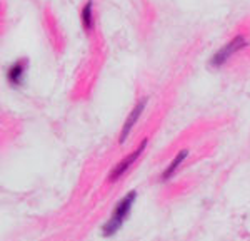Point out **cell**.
<instances>
[{
	"instance_id": "cell-5",
	"label": "cell",
	"mask_w": 250,
	"mask_h": 241,
	"mask_svg": "<svg viewBox=\"0 0 250 241\" xmlns=\"http://www.w3.org/2000/svg\"><path fill=\"white\" fill-rule=\"evenodd\" d=\"M27 64H29L27 59H20L9 67V71H7V80H9L12 86H19V84L22 82L23 74H25V69H27Z\"/></svg>"
},
{
	"instance_id": "cell-7",
	"label": "cell",
	"mask_w": 250,
	"mask_h": 241,
	"mask_svg": "<svg viewBox=\"0 0 250 241\" xmlns=\"http://www.w3.org/2000/svg\"><path fill=\"white\" fill-rule=\"evenodd\" d=\"M80 20H82L83 29H85L87 32H90L92 27H94V2H92V0H87L85 5L82 7Z\"/></svg>"
},
{
	"instance_id": "cell-6",
	"label": "cell",
	"mask_w": 250,
	"mask_h": 241,
	"mask_svg": "<svg viewBox=\"0 0 250 241\" xmlns=\"http://www.w3.org/2000/svg\"><path fill=\"white\" fill-rule=\"evenodd\" d=\"M187 156H188V149H182V151H180L179 154H177L175 158L172 159V163L168 164V168H167V169L164 171V174H162V178H160V179H162V181L170 179L172 176L177 172V169H179V168L182 166V163H184V161L187 159Z\"/></svg>"
},
{
	"instance_id": "cell-4",
	"label": "cell",
	"mask_w": 250,
	"mask_h": 241,
	"mask_svg": "<svg viewBox=\"0 0 250 241\" xmlns=\"http://www.w3.org/2000/svg\"><path fill=\"white\" fill-rule=\"evenodd\" d=\"M145 106H147V97L140 100L139 104L132 109V112L128 114V118L127 120L124 122V127H122V131H120V138H119V144H124L125 141H127L128 138V134H130V131L134 129V126H135V122L140 119V116H142V112L145 109Z\"/></svg>"
},
{
	"instance_id": "cell-2",
	"label": "cell",
	"mask_w": 250,
	"mask_h": 241,
	"mask_svg": "<svg viewBox=\"0 0 250 241\" xmlns=\"http://www.w3.org/2000/svg\"><path fill=\"white\" fill-rule=\"evenodd\" d=\"M247 46H249V42L245 40V37H242V35H237V37H233L230 42L225 44V46L222 47L220 50H217L215 54H213V57L210 59V66L212 67L224 66V64L227 62V60L230 59L232 55L235 54V52L245 49Z\"/></svg>"
},
{
	"instance_id": "cell-1",
	"label": "cell",
	"mask_w": 250,
	"mask_h": 241,
	"mask_svg": "<svg viewBox=\"0 0 250 241\" xmlns=\"http://www.w3.org/2000/svg\"><path fill=\"white\" fill-rule=\"evenodd\" d=\"M135 199H137V193L130 191L125 198H122L119 201V204L115 206L112 218L102 226V235L104 236H112L120 230V226L124 224V221L128 218V213H130L132 204H134Z\"/></svg>"
},
{
	"instance_id": "cell-3",
	"label": "cell",
	"mask_w": 250,
	"mask_h": 241,
	"mask_svg": "<svg viewBox=\"0 0 250 241\" xmlns=\"http://www.w3.org/2000/svg\"><path fill=\"white\" fill-rule=\"evenodd\" d=\"M147 143H148V139H144L142 143H140V146L137 147L135 151H132L130 154L127 156V158H124L122 161H119V163H117V166L114 168V169H112L110 174H108V179H110L112 183H115L117 179L122 178L125 172L128 171V168H130L132 164H134L135 161L140 158V154H142V152L145 151V147H147Z\"/></svg>"
}]
</instances>
